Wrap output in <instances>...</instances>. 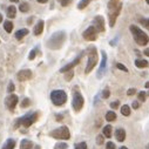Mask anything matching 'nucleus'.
I'll list each match as a JSON object with an SVG mask.
<instances>
[{
    "instance_id": "4be33fe9",
    "label": "nucleus",
    "mask_w": 149,
    "mask_h": 149,
    "mask_svg": "<svg viewBox=\"0 0 149 149\" xmlns=\"http://www.w3.org/2000/svg\"><path fill=\"white\" fill-rule=\"evenodd\" d=\"M15 15H17V10H15V7H14V6H10V7L7 8V17L11 18V19H13V18H15Z\"/></svg>"
},
{
    "instance_id": "c9c22d12",
    "label": "nucleus",
    "mask_w": 149,
    "mask_h": 149,
    "mask_svg": "<svg viewBox=\"0 0 149 149\" xmlns=\"http://www.w3.org/2000/svg\"><path fill=\"white\" fill-rule=\"evenodd\" d=\"M60 1V4H61V6H64V7H66V6H68L71 3H72V0H59Z\"/></svg>"
},
{
    "instance_id": "ea45409f",
    "label": "nucleus",
    "mask_w": 149,
    "mask_h": 149,
    "mask_svg": "<svg viewBox=\"0 0 149 149\" xmlns=\"http://www.w3.org/2000/svg\"><path fill=\"white\" fill-rule=\"evenodd\" d=\"M135 93H136V89H135V88H130V89H128V92H127V95L132 96V95H134Z\"/></svg>"
},
{
    "instance_id": "c03bdc74",
    "label": "nucleus",
    "mask_w": 149,
    "mask_h": 149,
    "mask_svg": "<svg viewBox=\"0 0 149 149\" xmlns=\"http://www.w3.org/2000/svg\"><path fill=\"white\" fill-rule=\"evenodd\" d=\"M143 53H144V55H147V56H149V48H146Z\"/></svg>"
},
{
    "instance_id": "4c0bfd02",
    "label": "nucleus",
    "mask_w": 149,
    "mask_h": 149,
    "mask_svg": "<svg viewBox=\"0 0 149 149\" xmlns=\"http://www.w3.org/2000/svg\"><path fill=\"white\" fill-rule=\"evenodd\" d=\"M141 24H142L144 27H147V28L149 29V19H142V20H141Z\"/></svg>"
},
{
    "instance_id": "6e6552de",
    "label": "nucleus",
    "mask_w": 149,
    "mask_h": 149,
    "mask_svg": "<svg viewBox=\"0 0 149 149\" xmlns=\"http://www.w3.org/2000/svg\"><path fill=\"white\" fill-rule=\"evenodd\" d=\"M83 102H85L83 96L79 92H75L74 95H73V102H72V106H73L74 110L75 112H80L81 108L83 107Z\"/></svg>"
},
{
    "instance_id": "423d86ee",
    "label": "nucleus",
    "mask_w": 149,
    "mask_h": 149,
    "mask_svg": "<svg viewBox=\"0 0 149 149\" xmlns=\"http://www.w3.org/2000/svg\"><path fill=\"white\" fill-rule=\"evenodd\" d=\"M49 135L54 139H58V140H68L71 137L69 129L66 126H62V127H59V128L54 129L53 132H51Z\"/></svg>"
},
{
    "instance_id": "f704fd0d",
    "label": "nucleus",
    "mask_w": 149,
    "mask_h": 149,
    "mask_svg": "<svg viewBox=\"0 0 149 149\" xmlns=\"http://www.w3.org/2000/svg\"><path fill=\"white\" fill-rule=\"evenodd\" d=\"M116 67H117L119 69H121V71H123V72L128 73V68H127L125 65H122V64H117V65H116Z\"/></svg>"
},
{
    "instance_id": "e433bc0d",
    "label": "nucleus",
    "mask_w": 149,
    "mask_h": 149,
    "mask_svg": "<svg viewBox=\"0 0 149 149\" xmlns=\"http://www.w3.org/2000/svg\"><path fill=\"white\" fill-rule=\"evenodd\" d=\"M106 149H116V148H115V144L109 141V142H107V144H106Z\"/></svg>"
},
{
    "instance_id": "f257e3e1",
    "label": "nucleus",
    "mask_w": 149,
    "mask_h": 149,
    "mask_svg": "<svg viewBox=\"0 0 149 149\" xmlns=\"http://www.w3.org/2000/svg\"><path fill=\"white\" fill-rule=\"evenodd\" d=\"M130 32L134 37V40L140 45V46H146L149 41V37L142 31L141 28H139L137 26L135 25H132L130 26Z\"/></svg>"
},
{
    "instance_id": "20e7f679",
    "label": "nucleus",
    "mask_w": 149,
    "mask_h": 149,
    "mask_svg": "<svg viewBox=\"0 0 149 149\" xmlns=\"http://www.w3.org/2000/svg\"><path fill=\"white\" fill-rule=\"evenodd\" d=\"M98 60H99V56H98L96 48H95V47H92L91 51H89V54H88V62H87L86 71H85L86 74H89V73L92 72V69L95 67Z\"/></svg>"
},
{
    "instance_id": "412c9836",
    "label": "nucleus",
    "mask_w": 149,
    "mask_h": 149,
    "mask_svg": "<svg viewBox=\"0 0 149 149\" xmlns=\"http://www.w3.org/2000/svg\"><path fill=\"white\" fill-rule=\"evenodd\" d=\"M112 132H113V128H112L110 125H107V126L103 128V130H102L103 136H105V137H108V139L112 137Z\"/></svg>"
},
{
    "instance_id": "cd10ccee",
    "label": "nucleus",
    "mask_w": 149,
    "mask_h": 149,
    "mask_svg": "<svg viewBox=\"0 0 149 149\" xmlns=\"http://www.w3.org/2000/svg\"><path fill=\"white\" fill-rule=\"evenodd\" d=\"M137 98H139V100H140L141 102H144L146 99H147V94H146V92H140L139 95H137Z\"/></svg>"
},
{
    "instance_id": "7ed1b4c3",
    "label": "nucleus",
    "mask_w": 149,
    "mask_h": 149,
    "mask_svg": "<svg viewBox=\"0 0 149 149\" xmlns=\"http://www.w3.org/2000/svg\"><path fill=\"white\" fill-rule=\"evenodd\" d=\"M51 100H52L53 105H55V106H62L67 101V94L65 91L56 89V91H53L51 93Z\"/></svg>"
},
{
    "instance_id": "393cba45",
    "label": "nucleus",
    "mask_w": 149,
    "mask_h": 149,
    "mask_svg": "<svg viewBox=\"0 0 149 149\" xmlns=\"http://www.w3.org/2000/svg\"><path fill=\"white\" fill-rule=\"evenodd\" d=\"M121 114L123 116H129L130 115V107L128 105H125L121 107Z\"/></svg>"
},
{
    "instance_id": "09e8293b",
    "label": "nucleus",
    "mask_w": 149,
    "mask_h": 149,
    "mask_svg": "<svg viewBox=\"0 0 149 149\" xmlns=\"http://www.w3.org/2000/svg\"><path fill=\"white\" fill-rule=\"evenodd\" d=\"M10 1H12V3H18L19 0H10Z\"/></svg>"
},
{
    "instance_id": "1a4fd4ad",
    "label": "nucleus",
    "mask_w": 149,
    "mask_h": 149,
    "mask_svg": "<svg viewBox=\"0 0 149 149\" xmlns=\"http://www.w3.org/2000/svg\"><path fill=\"white\" fill-rule=\"evenodd\" d=\"M121 7H122V5H121V4H119V5H117L115 8H113L112 12L109 13V26H110V27H114L115 21H116V18H117L119 14H120Z\"/></svg>"
},
{
    "instance_id": "f3484780",
    "label": "nucleus",
    "mask_w": 149,
    "mask_h": 149,
    "mask_svg": "<svg viewBox=\"0 0 149 149\" xmlns=\"http://www.w3.org/2000/svg\"><path fill=\"white\" fill-rule=\"evenodd\" d=\"M33 148V143L29 140H22L20 143V149H32Z\"/></svg>"
},
{
    "instance_id": "a878e982",
    "label": "nucleus",
    "mask_w": 149,
    "mask_h": 149,
    "mask_svg": "<svg viewBox=\"0 0 149 149\" xmlns=\"http://www.w3.org/2000/svg\"><path fill=\"white\" fill-rule=\"evenodd\" d=\"M54 149H68V146L65 142H59V143L55 144Z\"/></svg>"
},
{
    "instance_id": "473e14b6",
    "label": "nucleus",
    "mask_w": 149,
    "mask_h": 149,
    "mask_svg": "<svg viewBox=\"0 0 149 149\" xmlns=\"http://www.w3.org/2000/svg\"><path fill=\"white\" fill-rule=\"evenodd\" d=\"M14 89H15L14 83H13V82H10V83H8V87H7V92H8V93H12V92H14Z\"/></svg>"
},
{
    "instance_id": "0eeeda50",
    "label": "nucleus",
    "mask_w": 149,
    "mask_h": 149,
    "mask_svg": "<svg viewBox=\"0 0 149 149\" xmlns=\"http://www.w3.org/2000/svg\"><path fill=\"white\" fill-rule=\"evenodd\" d=\"M82 37H83V39L87 40V41H94V40H96V38H98V31L95 29L94 26H89V27L86 29V31L82 33Z\"/></svg>"
},
{
    "instance_id": "b1692460",
    "label": "nucleus",
    "mask_w": 149,
    "mask_h": 149,
    "mask_svg": "<svg viewBox=\"0 0 149 149\" xmlns=\"http://www.w3.org/2000/svg\"><path fill=\"white\" fill-rule=\"evenodd\" d=\"M4 28H5V31H6L7 33H11V32L13 31V22L10 21V20L5 21V24H4Z\"/></svg>"
},
{
    "instance_id": "864d4df0",
    "label": "nucleus",
    "mask_w": 149,
    "mask_h": 149,
    "mask_svg": "<svg viewBox=\"0 0 149 149\" xmlns=\"http://www.w3.org/2000/svg\"><path fill=\"white\" fill-rule=\"evenodd\" d=\"M148 149H149V144H148Z\"/></svg>"
},
{
    "instance_id": "ddd939ff",
    "label": "nucleus",
    "mask_w": 149,
    "mask_h": 149,
    "mask_svg": "<svg viewBox=\"0 0 149 149\" xmlns=\"http://www.w3.org/2000/svg\"><path fill=\"white\" fill-rule=\"evenodd\" d=\"M102 54V60H101V64H100V68H99V72H98V78H101L106 71V65H107V54L105 51L101 52Z\"/></svg>"
},
{
    "instance_id": "9d476101",
    "label": "nucleus",
    "mask_w": 149,
    "mask_h": 149,
    "mask_svg": "<svg viewBox=\"0 0 149 149\" xmlns=\"http://www.w3.org/2000/svg\"><path fill=\"white\" fill-rule=\"evenodd\" d=\"M93 26L95 27V29L99 32H103L105 31V19L101 17V15H96L94 18V21H93Z\"/></svg>"
},
{
    "instance_id": "aec40b11",
    "label": "nucleus",
    "mask_w": 149,
    "mask_h": 149,
    "mask_svg": "<svg viewBox=\"0 0 149 149\" xmlns=\"http://www.w3.org/2000/svg\"><path fill=\"white\" fill-rule=\"evenodd\" d=\"M135 66L137 68H146V67H148V61L143 60V59H137L135 61Z\"/></svg>"
},
{
    "instance_id": "2f4dec72",
    "label": "nucleus",
    "mask_w": 149,
    "mask_h": 149,
    "mask_svg": "<svg viewBox=\"0 0 149 149\" xmlns=\"http://www.w3.org/2000/svg\"><path fill=\"white\" fill-rule=\"evenodd\" d=\"M73 75H74V72H73V69H72V71H69V72H67V73H66V76H65L66 81H69V80L73 78Z\"/></svg>"
},
{
    "instance_id": "8fccbe9b",
    "label": "nucleus",
    "mask_w": 149,
    "mask_h": 149,
    "mask_svg": "<svg viewBox=\"0 0 149 149\" xmlns=\"http://www.w3.org/2000/svg\"><path fill=\"white\" fill-rule=\"evenodd\" d=\"M120 149H128V148H127V147H121Z\"/></svg>"
},
{
    "instance_id": "39448f33",
    "label": "nucleus",
    "mask_w": 149,
    "mask_h": 149,
    "mask_svg": "<svg viewBox=\"0 0 149 149\" xmlns=\"http://www.w3.org/2000/svg\"><path fill=\"white\" fill-rule=\"evenodd\" d=\"M37 119H38V113H28L27 115H25L21 119H19V120L17 121L15 127H18L19 125H22L24 127L27 128L29 126H32L37 121Z\"/></svg>"
},
{
    "instance_id": "3c124183",
    "label": "nucleus",
    "mask_w": 149,
    "mask_h": 149,
    "mask_svg": "<svg viewBox=\"0 0 149 149\" xmlns=\"http://www.w3.org/2000/svg\"><path fill=\"white\" fill-rule=\"evenodd\" d=\"M146 1H147V4H149V0H146Z\"/></svg>"
},
{
    "instance_id": "de8ad7c7",
    "label": "nucleus",
    "mask_w": 149,
    "mask_h": 149,
    "mask_svg": "<svg viewBox=\"0 0 149 149\" xmlns=\"http://www.w3.org/2000/svg\"><path fill=\"white\" fill-rule=\"evenodd\" d=\"M3 21V15H1V13H0V22Z\"/></svg>"
},
{
    "instance_id": "72a5a7b5",
    "label": "nucleus",
    "mask_w": 149,
    "mask_h": 149,
    "mask_svg": "<svg viewBox=\"0 0 149 149\" xmlns=\"http://www.w3.org/2000/svg\"><path fill=\"white\" fill-rule=\"evenodd\" d=\"M35 55H37V49H32L31 53H29V55H28V59L29 60H33V59L35 58Z\"/></svg>"
},
{
    "instance_id": "7c9ffc66",
    "label": "nucleus",
    "mask_w": 149,
    "mask_h": 149,
    "mask_svg": "<svg viewBox=\"0 0 149 149\" xmlns=\"http://www.w3.org/2000/svg\"><path fill=\"white\" fill-rule=\"evenodd\" d=\"M109 95H110L109 89H108V88L103 89V91H102V98H103V99H108V98H109Z\"/></svg>"
},
{
    "instance_id": "c85d7f7f",
    "label": "nucleus",
    "mask_w": 149,
    "mask_h": 149,
    "mask_svg": "<svg viewBox=\"0 0 149 149\" xmlns=\"http://www.w3.org/2000/svg\"><path fill=\"white\" fill-rule=\"evenodd\" d=\"M88 4H89L88 1H85V0H81V1L79 3V5H78V8H79V10H83V8H85V7H86Z\"/></svg>"
},
{
    "instance_id": "2eb2a0df",
    "label": "nucleus",
    "mask_w": 149,
    "mask_h": 149,
    "mask_svg": "<svg viewBox=\"0 0 149 149\" xmlns=\"http://www.w3.org/2000/svg\"><path fill=\"white\" fill-rule=\"evenodd\" d=\"M115 137H116V140H117L119 142H123V141L126 140V132H125V129H122V128L116 129V132H115Z\"/></svg>"
},
{
    "instance_id": "6ab92c4d",
    "label": "nucleus",
    "mask_w": 149,
    "mask_h": 149,
    "mask_svg": "<svg viewBox=\"0 0 149 149\" xmlns=\"http://www.w3.org/2000/svg\"><path fill=\"white\" fill-rule=\"evenodd\" d=\"M14 147H15V141L13 139H8L1 149H14Z\"/></svg>"
},
{
    "instance_id": "a19ab883",
    "label": "nucleus",
    "mask_w": 149,
    "mask_h": 149,
    "mask_svg": "<svg viewBox=\"0 0 149 149\" xmlns=\"http://www.w3.org/2000/svg\"><path fill=\"white\" fill-rule=\"evenodd\" d=\"M96 143H98V144H103V136L99 135V136L96 137Z\"/></svg>"
},
{
    "instance_id": "f8f14e48",
    "label": "nucleus",
    "mask_w": 149,
    "mask_h": 149,
    "mask_svg": "<svg viewBox=\"0 0 149 149\" xmlns=\"http://www.w3.org/2000/svg\"><path fill=\"white\" fill-rule=\"evenodd\" d=\"M18 96L15 95V94H11V95H8L7 98H6V100H5V103H6V107L8 108V109H11V110H13L14 108H15V106H17V103H18Z\"/></svg>"
},
{
    "instance_id": "a18cd8bd",
    "label": "nucleus",
    "mask_w": 149,
    "mask_h": 149,
    "mask_svg": "<svg viewBox=\"0 0 149 149\" xmlns=\"http://www.w3.org/2000/svg\"><path fill=\"white\" fill-rule=\"evenodd\" d=\"M38 3H40V4H45V3H47L48 0H37Z\"/></svg>"
},
{
    "instance_id": "a211bd4d",
    "label": "nucleus",
    "mask_w": 149,
    "mask_h": 149,
    "mask_svg": "<svg viewBox=\"0 0 149 149\" xmlns=\"http://www.w3.org/2000/svg\"><path fill=\"white\" fill-rule=\"evenodd\" d=\"M28 34V29L27 28H22V29H19V31H17L15 32V38L18 39V40H21L25 35H27Z\"/></svg>"
},
{
    "instance_id": "bb28decb",
    "label": "nucleus",
    "mask_w": 149,
    "mask_h": 149,
    "mask_svg": "<svg viewBox=\"0 0 149 149\" xmlns=\"http://www.w3.org/2000/svg\"><path fill=\"white\" fill-rule=\"evenodd\" d=\"M19 10H20L21 12H27V11L29 10V6H28V4H27V3H21V4H20Z\"/></svg>"
},
{
    "instance_id": "37998d69",
    "label": "nucleus",
    "mask_w": 149,
    "mask_h": 149,
    "mask_svg": "<svg viewBox=\"0 0 149 149\" xmlns=\"http://www.w3.org/2000/svg\"><path fill=\"white\" fill-rule=\"evenodd\" d=\"M133 108H134V109L140 108V103H139L137 101H134V102H133Z\"/></svg>"
},
{
    "instance_id": "49530a36",
    "label": "nucleus",
    "mask_w": 149,
    "mask_h": 149,
    "mask_svg": "<svg viewBox=\"0 0 149 149\" xmlns=\"http://www.w3.org/2000/svg\"><path fill=\"white\" fill-rule=\"evenodd\" d=\"M144 87H146V88H149V81H148V82H146V85H144Z\"/></svg>"
},
{
    "instance_id": "f03ea898",
    "label": "nucleus",
    "mask_w": 149,
    "mask_h": 149,
    "mask_svg": "<svg viewBox=\"0 0 149 149\" xmlns=\"http://www.w3.org/2000/svg\"><path fill=\"white\" fill-rule=\"evenodd\" d=\"M65 39H66L65 32H56V33H54V34L51 37V39L48 40V47L52 48V49L60 48V47L64 45Z\"/></svg>"
},
{
    "instance_id": "9b49d317",
    "label": "nucleus",
    "mask_w": 149,
    "mask_h": 149,
    "mask_svg": "<svg viewBox=\"0 0 149 149\" xmlns=\"http://www.w3.org/2000/svg\"><path fill=\"white\" fill-rule=\"evenodd\" d=\"M82 55H83V53H81V54H79L76 58H75V60H73L71 64H68V65H66L65 67H62L61 69H60V72L61 73H67V72H69V71H72L73 69V67L74 66H76L79 62H80V60L82 59Z\"/></svg>"
},
{
    "instance_id": "dca6fc26",
    "label": "nucleus",
    "mask_w": 149,
    "mask_h": 149,
    "mask_svg": "<svg viewBox=\"0 0 149 149\" xmlns=\"http://www.w3.org/2000/svg\"><path fill=\"white\" fill-rule=\"evenodd\" d=\"M44 25H45V22L42 21V20H39L38 21V24L35 25V27H34V35H40L41 33H42V31H44Z\"/></svg>"
},
{
    "instance_id": "58836bf2",
    "label": "nucleus",
    "mask_w": 149,
    "mask_h": 149,
    "mask_svg": "<svg viewBox=\"0 0 149 149\" xmlns=\"http://www.w3.org/2000/svg\"><path fill=\"white\" fill-rule=\"evenodd\" d=\"M27 106H29V99H24V101L21 102V107H27Z\"/></svg>"
},
{
    "instance_id": "c756f323",
    "label": "nucleus",
    "mask_w": 149,
    "mask_h": 149,
    "mask_svg": "<svg viewBox=\"0 0 149 149\" xmlns=\"http://www.w3.org/2000/svg\"><path fill=\"white\" fill-rule=\"evenodd\" d=\"M75 149H87V143L86 142H81L75 144Z\"/></svg>"
},
{
    "instance_id": "603ef678",
    "label": "nucleus",
    "mask_w": 149,
    "mask_h": 149,
    "mask_svg": "<svg viewBox=\"0 0 149 149\" xmlns=\"http://www.w3.org/2000/svg\"><path fill=\"white\" fill-rule=\"evenodd\" d=\"M85 1H88V3H89V1H91V0H85Z\"/></svg>"
},
{
    "instance_id": "79ce46f5",
    "label": "nucleus",
    "mask_w": 149,
    "mask_h": 149,
    "mask_svg": "<svg viewBox=\"0 0 149 149\" xmlns=\"http://www.w3.org/2000/svg\"><path fill=\"white\" fill-rule=\"evenodd\" d=\"M119 105H120V102H119V101H114V102L110 103V107H112L113 109H116V108L119 107Z\"/></svg>"
},
{
    "instance_id": "5701e85b",
    "label": "nucleus",
    "mask_w": 149,
    "mask_h": 149,
    "mask_svg": "<svg viewBox=\"0 0 149 149\" xmlns=\"http://www.w3.org/2000/svg\"><path fill=\"white\" fill-rule=\"evenodd\" d=\"M106 120L108 122H112V121H115L116 120V114L114 112H107L106 113Z\"/></svg>"
},
{
    "instance_id": "4468645a",
    "label": "nucleus",
    "mask_w": 149,
    "mask_h": 149,
    "mask_svg": "<svg viewBox=\"0 0 149 149\" xmlns=\"http://www.w3.org/2000/svg\"><path fill=\"white\" fill-rule=\"evenodd\" d=\"M17 78L19 81H27L32 78V71L29 69H24V71H20L18 74H17Z\"/></svg>"
}]
</instances>
